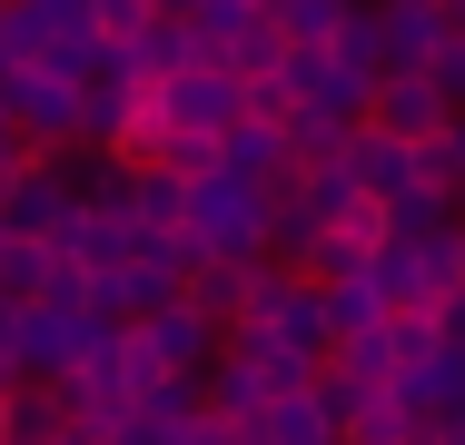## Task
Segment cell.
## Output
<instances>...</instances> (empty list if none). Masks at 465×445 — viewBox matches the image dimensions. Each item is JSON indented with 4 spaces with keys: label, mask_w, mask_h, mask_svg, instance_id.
<instances>
[{
    "label": "cell",
    "mask_w": 465,
    "mask_h": 445,
    "mask_svg": "<svg viewBox=\"0 0 465 445\" xmlns=\"http://www.w3.org/2000/svg\"><path fill=\"white\" fill-rule=\"evenodd\" d=\"M446 119H456V99L436 89V70H376L367 99H357V129H376V139H406V149H426Z\"/></svg>",
    "instance_id": "obj_1"
},
{
    "label": "cell",
    "mask_w": 465,
    "mask_h": 445,
    "mask_svg": "<svg viewBox=\"0 0 465 445\" xmlns=\"http://www.w3.org/2000/svg\"><path fill=\"white\" fill-rule=\"evenodd\" d=\"M80 10H90V40H109V50H129V40L149 30V10H159V0H80Z\"/></svg>",
    "instance_id": "obj_2"
},
{
    "label": "cell",
    "mask_w": 465,
    "mask_h": 445,
    "mask_svg": "<svg viewBox=\"0 0 465 445\" xmlns=\"http://www.w3.org/2000/svg\"><path fill=\"white\" fill-rule=\"evenodd\" d=\"M456 297H465V228H456Z\"/></svg>",
    "instance_id": "obj_3"
},
{
    "label": "cell",
    "mask_w": 465,
    "mask_h": 445,
    "mask_svg": "<svg viewBox=\"0 0 465 445\" xmlns=\"http://www.w3.org/2000/svg\"><path fill=\"white\" fill-rule=\"evenodd\" d=\"M0 445H10V386H0Z\"/></svg>",
    "instance_id": "obj_4"
},
{
    "label": "cell",
    "mask_w": 465,
    "mask_h": 445,
    "mask_svg": "<svg viewBox=\"0 0 465 445\" xmlns=\"http://www.w3.org/2000/svg\"><path fill=\"white\" fill-rule=\"evenodd\" d=\"M446 445H465V426H456V436H446Z\"/></svg>",
    "instance_id": "obj_5"
}]
</instances>
